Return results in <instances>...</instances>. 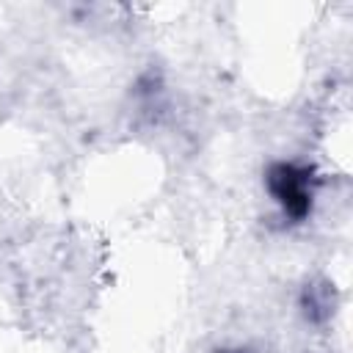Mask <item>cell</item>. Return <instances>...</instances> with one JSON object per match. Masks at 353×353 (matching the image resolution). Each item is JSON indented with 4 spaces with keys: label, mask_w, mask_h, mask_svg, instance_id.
I'll return each instance as SVG.
<instances>
[{
    "label": "cell",
    "mask_w": 353,
    "mask_h": 353,
    "mask_svg": "<svg viewBox=\"0 0 353 353\" xmlns=\"http://www.w3.org/2000/svg\"><path fill=\"white\" fill-rule=\"evenodd\" d=\"M270 188L276 193V199L281 201V207L292 215H303L309 207V188H306V176L290 165H279L270 176Z\"/></svg>",
    "instance_id": "6da1fadb"
}]
</instances>
